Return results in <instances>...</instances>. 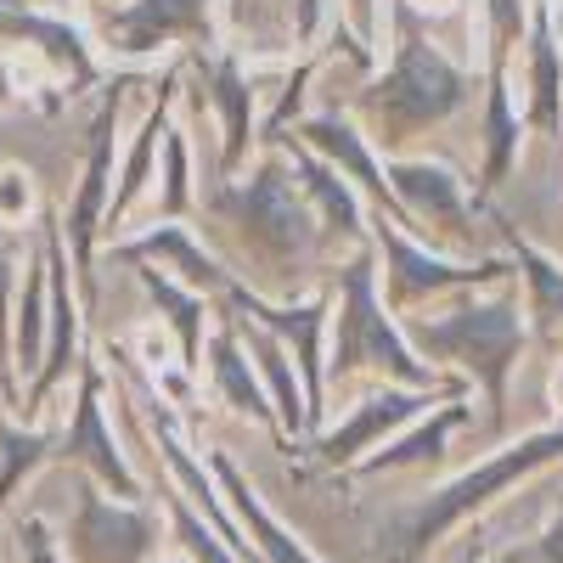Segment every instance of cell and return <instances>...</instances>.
<instances>
[{"label": "cell", "instance_id": "obj_14", "mask_svg": "<svg viewBox=\"0 0 563 563\" xmlns=\"http://www.w3.org/2000/svg\"><path fill=\"white\" fill-rule=\"evenodd\" d=\"M530 113L547 130H558V119H563V57H558L547 18L536 23V40H530Z\"/></svg>", "mask_w": 563, "mask_h": 563}, {"label": "cell", "instance_id": "obj_6", "mask_svg": "<svg viewBox=\"0 0 563 563\" xmlns=\"http://www.w3.org/2000/svg\"><path fill=\"white\" fill-rule=\"evenodd\" d=\"M203 34H209V0H124L102 23L108 52L119 57H141L169 40H203Z\"/></svg>", "mask_w": 563, "mask_h": 563}, {"label": "cell", "instance_id": "obj_29", "mask_svg": "<svg viewBox=\"0 0 563 563\" xmlns=\"http://www.w3.org/2000/svg\"><path fill=\"white\" fill-rule=\"evenodd\" d=\"M7 7H40V0H7Z\"/></svg>", "mask_w": 563, "mask_h": 563}, {"label": "cell", "instance_id": "obj_22", "mask_svg": "<svg viewBox=\"0 0 563 563\" xmlns=\"http://www.w3.org/2000/svg\"><path fill=\"white\" fill-rule=\"evenodd\" d=\"M254 350H260V366H265V378L276 384V400H282V422H288V429H299V389H294V378H288V355H282V344H276V339H254Z\"/></svg>", "mask_w": 563, "mask_h": 563}, {"label": "cell", "instance_id": "obj_18", "mask_svg": "<svg viewBox=\"0 0 563 563\" xmlns=\"http://www.w3.org/2000/svg\"><path fill=\"white\" fill-rule=\"evenodd\" d=\"M34 214H40L34 169H23V164H0V231H29Z\"/></svg>", "mask_w": 563, "mask_h": 563}, {"label": "cell", "instance_id": "obj_8", "mask_svg": "<svg viewBox=\"0 0 563 563\" xmlns=\"http://www.w3.org/2000/svg\"><path fill=\"white\" fill-rule=\"evenodd\" d=\"M384 249H389V288L395 299H417V294H445V288H467V282H490L501 276V265H479L462 271L440 254H422L411 238H400L395 225H384Z\"/></svg>", "mask_w": 563, "mask_h": 563}, {"label": "cell", "instance_id": "obj_26", "mask_svg": "<svg viewBox=\"0 0 563 563\" xmlns=\"http://www.w3.org/2000/svg\"><path fill=\"white\" fill-rule=\"evenodd\" d=\"M164 203L180 209L186 203V141L169 130V186H164Z\"/></svg>", "mask_w": 563, "mask_h": 563}, {"label": "cell", "instance_id": "obj_30", "mask_svg": "<svg viewBox=\"0 0 563 563\" xmlns=\"http://www.w3.org/2000/svg\"><path fill=\"white\" fill-rule=\"evenodd\" d=\"M422 7H445V0H422Z\"/></svg>", "mask_w": 563, "mask_h": 563}, {"label": "cell", "instance_id": "obj_10", "mask_svg": "<svg viewBox=\"0 0 563 563\" xmlns=\"http://www.w3.org/2000/svg\"><path fill=\"white\" fill-rule=\"evenodd\" d=\"M389 198H400L411 220L434 225V231H456L462 225V186L440 164H417V158L395 164L389 169Z\"/></svg>", "mask_w": 563, "mask_h": 563}, {"label": "cell", "instance_id": "obj_4", "mask_svg": "<svg viewBox=\"0 0 563 563\" xmlns=\"http://www.w3.org/2000/svg\"><path fill=\"white\" fill-rule=\"evenodd\" d=\"M220 214H225V225H243V238L260 254H276V260H288V254H299L310 243L305 209H299L294 186H288V169H282V164H265L254 180H238L220 198Z\"/></svg>", "mask_w": 563, "mask_h": 563}, {"label": "cell", "instance_id": "obj_20", "mask_svg": "<svg viewBox=\"0 0 563 563\" xmlns=\"http://www.w3.org/2000/svg\"><path fill=\"white\" fill-rule=\"evenodd\" d=\"M147 288H153V305H164V316L180 327V344H186V355H198V344H203V305L192 299V294H180L169 276H153L147 271Z\"/></svg>", "mask_w": 563, "mask_h": 563}, {"label": "cell", "instance_id": "obj_12", "mask_svg": "<svg viewBox=\"0 0 563 563\" xmlns=\"http://www.w3.org/2000/svg\"><path fill=\"white\" fill-rule=\"evenodd\" d=\"M417 406H422V395H378V400H366V406L344 422V429H333V434L321 440V456H327V462H350V456H361L372 440L389 434L395 422H406Z\"/></svg>", "mask_w": 563, "mask_h": 563}, {"label": "cell", "instance_id": "obj_11", "mask_svg": "<svg viewBox=\"0 0 563 563\" xmlns=\"http://www.w3.org/2000/svg\"><path fill=\"white\" fill-rule=\"evenodd\" d=\"M63 456L68 462H90L119 496H135V479H130V467H124V456H119V445L108 434V422H102L97 378H85V389H79V411H74V429L63 440Z\"/></svg>", "mask_w": 563, "mask_h": 563}, {"label": "cell", "instance_id": "obj_24", "mask_svg": "<svg viewBox=\"0 0 563 563\" xmlns=\"http://www.w3.org/2000/svg\"><path fill=\"white\" fill-rule=\"evenodd\" d=\"M456 422H462V406H451V411H445V417L434 422V429H429V434H417L411 445H400V451H389L384 462H417V456H434V451H440V440H445V434L456 429Z\"/></svg>", "mask_w": 563, "mask_h": 563}, {"label": "cell", "instance_id": "obj_27", "mask_svg": "<svg viewBox=\"0 0 563 563\" xmlns=\"http://www.w3.org/2000/svg\"><path fill=\"white\" fill-rule=\"evenodd\" d=\"M507 563H563V519H558V525H552V530L530 547V552H512Z\"/></svg>", "mask_w": 563, "mask_h": 563}, {"label": "cell", "instance_id": "obj_13", "mask_svg": "<svg viewBox=\"0 0 563 563\" xmlns=\"http://www.w3.org/2000/svg\"><path fill=\"white\" fill-rule=\"evenodd\" d=\"M305 135H310V147H321L327 158H333L344 175H355L366 192H378V198H389V180H384V169L372 164V153H366V141L344 124V119H310L305 124Z\"/></svg>", "mask_w": 563, "mask_h": 563}, {"label": "cell", "instance_id": "obj_7", "mask_svg": "<svg viewBox=\"0 0 563 563\" xmlns=\"http://www.w3.org/2000/svg\"><path fill=\"white\" fill-rule=\"evenodd\" d=\"M68 547L79 563H141L153 547V525L130 507H108L102 496H79V512H74V530H68Z\"/></svg>", "mask_w": 563, "mask_h": 563}, {"label": "cell", "instance_id": "obj_21", "mask_svg": "<svg viewBox=\"0 0 563 563\" xmlns=\"http://www.w3.org/2000/svg\"><path fill=\"white\" fill-rule=\"evenodd\" d=\"M45 440L40 434H18V429H0V507H7V496L18 490V479L29 474V467L40 462Z\"/></svg>", "mask_w": 563, "mask_h": 563}, {"label": "cell", "instance_id": "obj_19", "mask_svg": "<svg viewBox=\"0 0 563 563\" xmlns=\"http://www.w3.org/2000/svg\"><path fill=\"white\" fill-rule=\"evenodd\" d=\"M214 102L225 108V147H231V164L243 158V141H249V102H254V90H249V79L238 74V68H220L214 74Z\"/></svg>", "mask_w": 563, "mask_h": 563}, {"label": "cell", "instance_id": "obj_1", "mask_svg": "<svg viewBox=\"0 0 563 563\" xmlns=\"http://www.w3.org/2000/svg\"><path fill=\"white\" fill-rule=\"evenodd\" d=\"M467 102V79L462 68H451L434 45H422L411 29H400V52L389 79L372 97V113H378V141H406L429 124H445L456 108Z\"/></svg>", "mask_w": 563, "mask_h": 563}, {"label": "cell", "instance_id": "obj_25", "mask_svg": "<svg viewBox=\"0 0 563 563\" xmlns=\"http://www.w3.org/2000/svg\"><path fill=\"white\" fill-rule=\"evenodd\" d=\"M175 525H180V536H186V547H192V552H198L203 563H231V558H225V552L214 547V536H209V530H203V525L192 519V512H186V507L175 512Z\"/></svg>", "mask_w": 563, "mask_h": 563}, {"label": "cell", "instance_id": "obj_3", "mask_svg": "<svg viewBox=\"0 0 563 563\" xmlns=\"http://www.w3.org/2000/svg\"><path fill=\"white\" fill-rule=\"evenodd\" d=\"M333 366L355 372V366H384L395 372L400 384L422 389V366L406 355V344L389 333L384 321V299H378V282H372V265L355 260L344 271V299H339V339H333Z\"/></svg>", "mask_w": 563, "mask_h": 563}, {"label": "cell", "instance_id": "obj_15", "mask_svg": "<svg viewBox=\"0 0 563 563\" xmlns=\"http://www.w3.org/2000/svg\"><path fill=\"white\" fill-rule=\"evenodd\" d=\"M141 254L169 260V265L186 276V288H214V282H220V265H214L209 254H198V243L186 238L180 225H158V231H147L141 243H130V249H124V260H141Z\"/></svg>", "mask_w": 563, "mask_h": 563}, {"label": "cell", "instance_id": "obj_2", "mask_svg": "<svg viewBox=\"0 0 563 563\" xmlns=\"http://www.w3.org/2000/svg\"><path fill=\"white\" fill-rule=\"evenodd\" d=\"M417 344L429 355H451L456 366L474 372L490 395H501L525 333H519V310L512 305H467V310H451L440 321H422Z\"/></svg>", "mask_w": 563, "mask_h": 563}, {"label": "cell", "instance_id": "obj_16", "mask_svg": "<svg viewBox=\"0 0 563 563\" xmlns=\"http://www.w3.org/2000/svg\"><path fill=\"white\" fill-rule=\"evenodd\" d=\"M209 366H214V384L225 389V400L238 406L243 417H254V422H265L271 417V406H265V395H260V384H254V372H249V361H243V350H238V339L231 333H220L214 344H209Z\"/></svg>", "mask_w": 563, "mask_h": 563}, {"label": "cell", "instance_id": "obj_9", "mask_svg": "<svg viewBox=\"0 0 563 563\" xmlns=\"http://www.w3.org/2000/svg\"><path fill=\"white\" fill-rule=\"evenodd\" d=\"M45 321H52V265H45V249L34 260H23V282L12 299V321H7V350L18 372H34L45 355Z\"/></svg>", "mask_w": 563, "mask_h": 563}, {"label": "cell", "instance_id": "obj_23", "mask_svg": "<svg viewBox=\"0 0 563 563\" xmlns=\"http://www.w3.org/2000/svg\"><path fill=\"white\" fill-rule=\"evenodd\" d=\"M18 231H0V344H7V321H12V299L23 282V254H18Z\"/></svg>", "mask_w": 563, "mask_h": 563}, {"label": "cell", "instance_id": "obj_5", "mask_svg": "<svg viewBox=\"0 0 563 563\" xmlns=\"http://www.w3.org/2000/svg\"><path fill=\"white\" fill-rule=\"evenodd\" d=\"M558 451H563V434H536V440H525V445L501 451L496 462L474 467L467 479H456L451 490H440V496H434V501H429V507H422L417 519H411V530L400 536V541H406V552H422V547H429L445 525H456L467 507H485L501 485H512L519 474H530L536 462H547V456H558Z\"/></svg>", "mask_w": 563, "mask_h": 563}, {"label": "cell", "instance_id": "obj_28", "mask_svg": "<svg viewBox=\"0 0 563 563\" xmlns=\"http://www.w3.org/2000/svg\"><path fill=\"white\" fill-rule=\"evenodd\" d=\"M18 536H23V558H29V563H57V547H52V530H45L40 519H29V525H23Z\"/></svg>", "mask_w": 563, "mask_h": 563}, {"label": "cell", "instance_id": "obj_17", "mask_svg": "<svg viewBox=\"0 0 563 563\" xmlns=\"http://www.w3.org/2000/svg\"><path fill=\"white\" fill-rule=\"evenodd\" d=\"M214 467H220V479L231 485V496H238V512H243V519H249V530H254V536L265 541V552H271V563H310V558H305V552H299V547H294L288 536H282V530L271 525V512H265V507L254 501V490H249V485L238 479V467H231L225 456H220Z\"/></svg>", "mask_w": 563, "mask_h": 563}]
</instances>
